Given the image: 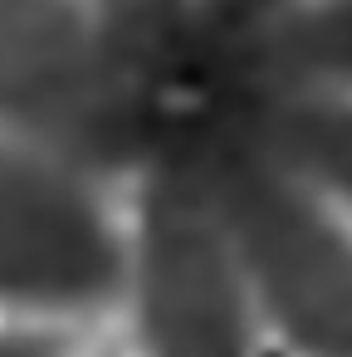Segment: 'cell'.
<instances>
[{"mask_svg": "<svg viewBox=\"0 0 352 357\" xmlns=\"http://www.w3.org/2000/svg\"><path fill=\"white\" fill-rule=\"evenodd\" d=\"M103 279V235L89 211L30 167L0 162V289L89 294Z\"/></svg>", "mask_w": 352, "mask_h": 357, "instance_id": "6da1fadb", "label": "cell"}]
</instances>
